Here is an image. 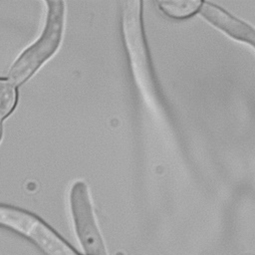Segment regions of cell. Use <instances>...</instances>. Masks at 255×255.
I'll return each mask as SVG.
<instances>
[{"label": "cell", "instance_id": "6da1fadb", "mask_svg": "<svg viewBox=\"0 0 255 255\" xmlns=\"http://www.w3.org/2000/svg\"><path fill=\"white\" fill-rule=\"evenodd\" d=\"M47 18L39 39L27 48L9 70V80L19 86L26 82L58 49L64 30L65 3L46 1Z\"/></svg>", "mask_w": 255, "mask_h": 255}, {"label": "cell", "instance_id": "7a4b0ae2", "mask_svg": "<svg viewBox=\"0 0 255 255\" xmlns=\"http://www.w3.org/2000/svg\"><path fill=\"white\" fill-rule=\"evenodd\" d=\"M70 204L75 227L86 252L89 255H105L85 182L76 181L72 185L70 190Z\"/></svg>", "mask_w": 255, "mask_h": 255}, {"label": "cell", "instance_id": "3957f363", "mask_svg": "<svg viewBox=\"0 0 255 255\" xmlns=\"http://www.w3.org/2000/svg\"><path fill=\"white\" fill-rule=\"evenodd\" d=\"M200 13L212 25L221 29L231 37L248 42L255 47V30L246 23L210 2H202Z\"/></svg>", "mask_w": 255, "mask_h": 255}, {"label": "cell", "instance_id": "277c9868", "mask_svg": "<svg viewBox=\"0 0 255 255\" xmlns=\"http://www.w3.org/2000/svg\"><path fill=\"white\" fill-rule=\"evenodd\" d=\"M160 10L167 16L175 19L187 18L196 13L202 2L197 0H180V1H158Z\"/></svg>", "mask_w": 255, "mask_h": 255}, {"label": "cell", "instance_id": "5b68a950", "mask_svg": "<svg viewBox=\"0 0 255 255\" xmlns=\"http://www.w3.org/2000/svg\"><path fill=\"white\" fill-rule=\"evenodd\" d=\"M17 100L16 86L10 80L0 78V125L13 112Z\"/></svg>", "mask_w": 255, "mask_h": 255}, {"label": "cell", "instance_id": "8992f818", "mask_svg": "<svg viewBox=\"0 0 255 255\" xmlns=\"http://www.w3.org/2000/svg\"><path fill=\"white\" fill-rule=\"evenodd\" d=\"M1 136H2V126L0 125V140H1Z\"/></svg>", "mask_w": 255, "mask_h": 255}]
</instances>
